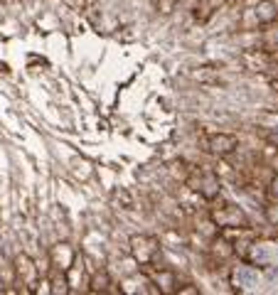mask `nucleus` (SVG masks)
<instances>
[{
  "mask_svg": "<svg viewBox=\"0 0 278 295\" xmlns=\"http://www.w3.org/2000/svg\"><path fill=\"white\" fill-rule=\"evenodd\" d=\"M276 256H278V248H276Z\"/></svg>",
  "mask_w": 278,
  "mask_h": 295,
  "instance_id": "7",
  "label": "nucleus"
},
{
  "mask_svg": "<svg viewBox=\"0 0 278 295\" xmlns=\"http://www.w3.org/2000/svg\"><path fill=\"white\" fill-rule=\"evenodd\" d=\"M226 219H231V227H239V224H244V214L239 212V209H234V207H226L222 214H217V221L224 227L226 224Z\"/></svg>",
  "mask_w": 278,
  "mask_h": 295,
  "instance_id": "3",
  "label": "nucleus"
},
{
  "mask_svg": "<svg viewBox=\"0 0 278 295\" xmlns=\"http://www.w3.org/2000/svg\"><path fill=\"white\" fill-rule=\"evenodd\" d=\"M256 17H259L261 22H271V20L276 17V13H273V5L268 3V0H263V3L256 8Z\"/></svg>",
  "mask_w": 278,
  "mask_h": 295,
  "instance_id": "4",
  "label": "nucleus"
},
{
  "mask_svg": "<svg viewBox=\"0 0 278 295\" xmlns=\"http://www.w3.org/2000/svg\"><path fill=\"white\" fill-rule=\"evenodd\" d=\"M251 258H254V261H259V263H266L268 258H271V251H268L263 244H254V248H251Z\"/></svg>",
  "mask_w": 278,
  "mask_h": 295,
  "instance_id": "5",
  "label": "nucleus"
},
{
  "mask_svg": "<svg viewBox=\"0 0 278 295\" xmlns=\"http://www.w3.org/2000/svg\"><path fill=\"white\" fill-rule=\"evenodd\" d=\"M271 192H273V195H276V197H278V177H276V180H273V182H271Z\"/></svg>",
  "mask_w": 278,
  "mask_h": 295,
  "instance_id": "6",
  "label": "nucleus"
},
{
  "mask_svg": "<svg viewBox=\"0 0 278 295\" xmlns=\"http://www.w3.org/2000/svg\"><path fill=\"white\" fill-rule=\"evenodd\" d=\"M236 145H239V140H236L234 135H226V133H219V135L209 138V150L214 155H229Z\"/></svg>",
  "mask_w": 278,
  "mask_h": 295,
  "instance_id": "2",
  "label": "nucleus"
},
{
  "mask_svg": "<svg viewBox=\"0 0 278 295\" xmlns=\"http://www.w3.org/2000/svg\"><path fill=\"white\" fill-rule=\"evenodd\" d=\"M231 283L239 290H249V288L259 285V271L251 268V266H239L231 273Z\"/></svg>",
  "mask_w": 278,
  "mask_h": 295,
  "instance_id": "1",
  "label": "nucleus"
}]
</instances>
